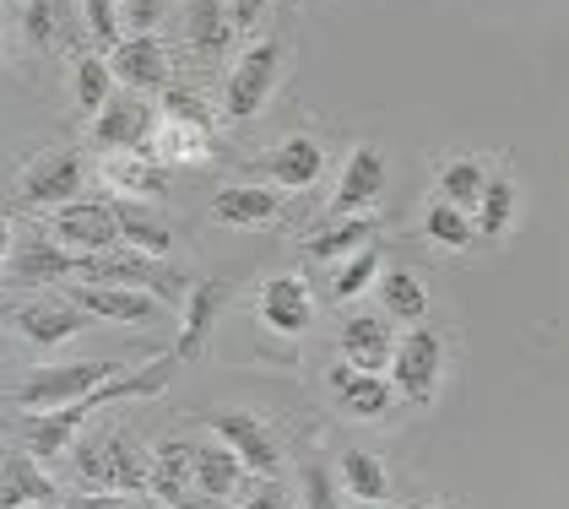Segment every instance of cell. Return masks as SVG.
Listing matches in <instances>:
<instances>
[{
    "instance_id": "6da1fadb",
    "label": "cell",
    "mask_w": 569,
    "mask_h": 509,
    "mask_svg": "<svg viewBox=\"0 0 569 509\" xmlns=\"http://www.w3.org/2000/svg\"><path fill=\"white\" fill-rule=\"evenodd\" d=\"M174 363H179V358H152L147 369H136V375H114V380H103L98 390H88L82 401H71V407L33 412V418H28V428H22V439H28V456H39V461L66 456V450L77 445L82 423H88L98 407H109V401H131V396H158L163 385L174 380Z\"/></svg>"
},
{
    "instance_id": "7a4b0ae2",
    "label": "cell",
    "mask_w": 569,
    "mask_h": 509,
    "mask_svg": "<svg viewBox=\"0 0 569 509\" xmlns=\"http://www.w3.org/2000/svg\"><path fill=\"white\" fill-rule=\"evenodd\" d=\"M71 282H98V288H136V293H152L158 303L163 298H179L196 288L184 271H174L163 255H141L131 244L120 250H103V255H77V277Z\"/></svg>"
},
{
    "instance_id": "3957f363",
    "label": "cell",
    "mask_w": 569,
    "mask_h": 509,
    "mask_svg": "<svg viewBox=\"0 0 569 509\" xmlns=\"http://www.w3.org/2000/svg\"><path fill=\"white\" fill-rule=\"evenodd\" d=\"M71 477L82 493H147V456L120 428H103L71 445Z\"/></svg>"
},
{
    "instance_id": "277c9868",
    "label": "cell",
    "mask_w": 569,
    "mask_h": 509,
    "mask_svg": "<svg viewBox=\"0 0 569 509\" xmlns=\"http://www.w3.org/2000/svg\"><path fill=\"white\" fill-rule=\"evenodd\" d=\"M277 71H282V43L277 39H256L250 49H239V60L228 66V82H222V114L228 120H256L271 92H277Z\"/></svg>"
},
{
    "instance_id": "5b68a950",
    "label": "cell",
    "mask_w": 569,
    "mask_h": 509,
    "mask_svg": "<svg viewBox=\"0 0 569 509\" xmlns=\"http://www.w3.org/2000/svg\"><path fill=\"white\" fill-rule=\"evenodd\" d=\"M120 369L114 363H44V369H33L28 380L11 390V407L17 412H54V407H71V401H82L88 390H98L103 380H114Z\"/></svg>"
},
{
    "instance_id": "8992f818",
    "label": "cell",
    "mask_w": 569,
    "mask_h": 509,
    "mask_svg": "<svg viewBox=\"0 0 569 509\" xmlns=\"http://www.w3.org/2000/svg\"><path fill=\"white\" fill-rule=\"evenodd\" d=\"M49 239L66 244L71 255H103L120 250V222H114V201H66L49 212Z\"/></svg>"
},
{
    "instance_id": "52a82bcc",
    "label": "cell",
    "mask_w": 569,
    "mask_h": 509,
    "mask_svg": "<svg viewBox=\"0 0 569 509\" xmlns=\"http://www.w3.org/2000/svg\"><path fill=\"white\" fill-rule=\"evenodd\" d=\"M439 375H445V337L429 326H407L391 352V385L407 401H429Z\"/></svg>"
},
{
    "instance_id": "ba28073f",
    "label": "cell",
    "mask_w": 569,
    "mask_h": 509,
    "mask_svg": "<svg viewBox=\"0 0 569 509\" xmlns=\"http://www.w3.org/2000/svg\"><path fill=\"white\" fill-rule=\"evenodd\" d=\"M71 277H77V255L54 244L49 233H22L11 244V260H6L11 288H66Z\"/></svg>"
},
{
    "instance_id": "9c48e42d",
    "label": "cell",
    "mask_w": 569,
    "mask_h": 509,
    "mask_svg": "<svg viewBox=\"0 0 569 509\" xmlns=\"http://www.w3.org/2000/svg\"><path fill=\"white\" fill-rule=\"evenodd\" d=\"M163 126V114L131 92V98H109V109L98 114V126H92V147L109 158V152H141V147H152V136Z\"/></svg>"
},
{
    "instance_id": "30bf717a",
    "label": "cell",
    "mask_w": 569,
    "mask_h": 509,
    "mask_svg": "<svg viewBox=\"0 0 569 509\" xmlns=\"http://www.w3.org/2000/svg\"><path fill=\"white\" fill-rule=\"evenodd\" d=\"M82 184H88V169H82L77 152H44V158H33L28 173H22V201L54 212V207H66V201H82Z\"/></svg>"
},
{
    "instance_id": "8fae6325",
    "label": "cell",
    "mask_w": 569,
    "mask_h": 509,
    "mask_svg": "<svg viewBox=\"0 0 569 509\" xmlns=\"http://www.w3.org/2000/svg\"><path fill=\"white\" fill-rule=\"evenodd\" d=\"M109 71H114V82L126 87V92H163L169 87V49L163 39H152V33H126V39L109 49Z\"/></svg>"
},
{
    "instance_id": "7c38bea8",
    "label": "cell",
    "mask_w": 569,
    "mask_h": 509,
    "mask_svg": "<svg viewBox=\"0 0 569 509\" xmlns=\"http://www.w3.org/2000/svg\"><path fill=\"white\" fill-rule=\"evenodd\" d=\"M196 488V456H190V445L169 433V439H158L152 450H147V493H152V505L163 509H184V493Z\"/></svg>"
},
{
    "instance_id": "4fadbf2b",
    "label": "cell",
    "mask_w": 569,
    "mask_h": 509,
    "mask_svg": "<svg viewBox=\"0 0 569 509\" xmlns=\"http://www.w3.org/2000/svg\"><path fill=\"white\" fill-rule=\"evenodd\" d=\"M391 352H396V320L386 309H358L342 320V363L352 369H391Z\"/></svg>"
},
{
    "instance_id": "5bb4252c",
    "label": "cell",
    "mask_w": 569,
    "mask_h": 509,
    "mask_svg": "<svg viewBox=\"0 0 569 509\" xmlns=\"http://www.w3.org/2000/svg\"><path fill=\"white\" fill-rule=\"evenodd\" d=\"M60 293L71 298L77 309H88L92 320H114V326H147V320H158V298L152 293H136V288H98V282H71V288H60Z\"/></svg>"
},
{
    "instance_id": "9a60e30c",
    "label": "cell",
    "mask_w": 569,
    "mask_h": 509,
    "mask_svg": "<svg viewBox=\"0 0 569 509\" xmlns=\"http://www.w3.org/2000/svg\"><path fill=\"white\" fill-rule=\"evenodd\" d=\"M17 331L33 341V347H60V341H71L77 331H88V309H77L66 293H54V298H33V303H22L17 315Z\"/></svg>"
},
{
    "instance_id": "2e32d148",
    "label": "cell",
    "mask_w": 569,
    "mask_h": 509,
    "mask_svg": "<svg viewBox=\"0 0 569 509\" xmlns=\"http://www.w3.org/2000/svg\"><path fill=\"white\" fill-rule=\"evenodd\" d=\"M386 190V158L375 147H358L342 163V179L331 190V217H363Z\"/></svg>"
},
{
    "instance_id": "e0dca14e",
    "label": "cell",
    "mask_w": 569,
    "mask_h": 509,
    "mask_svg": "<svg viewBox=\"0 0 569 509\" xmlns=\"http://www.w3.org/2000/svg\"><path fill=\"white\" fill-rule=\"evenodd\" d=\"M212 433L244 461L250 477H277V471H282V456H277L271 433L261 428V418H250V412H218V418H212Z\"/></svg>"
},
{
    "instance_id": "ac0fdd59",
    "label": "cell",
    "mask_w": 569,
    "mask_h": 509,
    "mask_svg": "<svg viewBox=\"0 0 569 509\" xmlns=\"http://www.w3.org/2000/svg\"><path fill=\"white\" fill-rule=\"evenodd\" d=\"M103 179L109 190H120V201H158L169 190V163L141 147V152H109L103 158Z\"/></svg>"
},
{
    "instance_id": "d6986e66",
    "label": "cell",
    "mask_w": 569,
    "mask_h": 509,
    "mask_svg": "<svg viewBox=\"0 0 569 509\" xmlns=\"http://www.w3.org/2000/svg\"><path fill=\"white\" fill-rule=\"evenodd\" d=\"M261 320L277 337H305L315 326V298H309L305 277H271L261 288Z\"/></svg>"
},
{
    "instance_id": "ffe728a7",
    "label": "cell",
    "mask_w": 569,
    "mask_h": 509,
    "mask_svg": "<svg viewBox=\"0 0 569 509\" xmlns=\"http://www.w3.org/2000/svg\"><path fill=\"white\" fill-rule=\"evenodd\" d=\"M54 477L39 456H6L0 461V509H54Z\"/></svg>"
},
{
    "instance_id": "44dd1931",
    "label": "cell",
    "mask_w": 569,
    "mask_h": 509,
    "mask_svg": "<svg viewBox=\"0 0 569 509\" xmlns=\"http://www.w3.org/2000/svg\"><path fill=\"white\" fill-rule=\"evenodd\" d=\"M212 217L222 228H266L282 217V190L277 184H228L212 196Z\"/></svg>"
},
{
    "instance_id": "7402d4cb",
    "label": "cell",
    "mask_w": 569,
    "mask_h": 509,
    "mask_svg": "<svg viewBox=\"0 0 569 509\" xmlns=\"http://www.w3.org/2000/svg\"><path fill=\"white\" fill-rule=\"evenodd\" d=\"M331 390H337V401L348 407L352 418H386L396 401V385L386 375H375V369H352V363H337L331 375Z\"/></svg>"
},
{
    "instance_id": "603a6c76",
    "label": "cell",
    "mask_w": 569,
    "mask_h": 509,
    "mask_svg": "<svg viewBox=\"0 0 569 509\" xmlns=\"http://www.w3.org/2000/svg\"><path fill=\"white\" fill-rule=\"evenodd\" d=\"M320 169H326V152H320L315 136H288L266 152V173H271L277 190H309L320 179Z\"/></svg>"
},
{
    "instance_id": "cb8c5ba5",
    "label": "cell",
    "mask_w": 569,
    "mask_h": 509,
    "mask_svg": "<svg viewBox=\"0 0 569 509\" xmlns=\"http://www.w3.org/2000/svg\"><path fill=\"white\" fill-rule=\"evenodd\" d=\"M184 39L201 60H222L233 33V17H228V0H184Z\"/></svg>"
},
{
    "instance_id": "d4e9b609",
    "label": "cell",
    "mask_w": 569,
    "mask_h": 509,
    "mask_svg": "<svg viewBox=\"0 0 569 509\" xmlns=\"http://www.w3.org/2000/svg\"><path fill=\"white\" fill-rule=\"evenodd\" d=\"M222 298L228 288L222 282H196L190 293H184V320H179V341H174V358H201V347H207V331H212V320H218Z\"/></svg>"
},
{
    "instance_id": "484cf974",
    "label": "cell",
    "mask_w": 569,
    "mask_h": 509,
    "mask_svg": "<svg viewBox=\"0 0 569 509\" xmlns=\"http://www.w3.org/2000/svg\"><path fill=\"white\" fill-rule=\"evenodd\" d=\"M190 456H196V488H201L207 499H233V493H239V482H244V461L222 445L218 433H212V439H201V445H190Z\"/></svg>"
},
{
    "instance_id": "4316f807",
    "label": "cell",
    "mask_w": 569,
    "mask_h": 509,
    "mask_svg": "<svg viewBox=\"0 0 569 509\" xmlns=\"http://www.w3.org/2000/svg\"><path fill=\"white\" fill-rule=\"evenodd\" d=\"M380 309L401 320V326H423V315H429V288H423V277L418 271H407V266H391V271H380Z\"/></svg>"
},
{
    "instance_id": "83f0119b",
    "label": "cell",
    "mask_w": 569,
    "mask_h": 509,
    "mask_svg": "<svg viewBox=\"0 0 569 509\" xmlns=\"http://www.w3.org/2000/svg\"><path fill=\"white\" fill-rule=\"evenodd\" d=\"M114 222H120V244H131L141 255H169L174 250V233L169 222L147 212V201H114Z\"/></svg>"
},
{
    "instance_id": "f1b7e54d",
    "label": "cell",
    "mask_w": 569,
    "mask_h": 509,
    "mask_svg": "<svg viewBox=\"0 0 569 509\" xmlns=\"http://www.w3.org/2000/svg\"><path fill=\"white\" fill-rule=\"evenodd\" d=\"M337 477H342V488L352 493V505H386V499H391V471H386L380 456H369V450H348Z\"/></svg>"
},
{
    "instance_id": "f546056e",
    "label": "cell",
    "mask_w": 569,
    "mask_h": 509,
    "mask_svg": "<svg viewBox=\"0 0 569 509\" xmlns=\"http://www.w3.org/2000/svg\"><path fill=\"white\" fill-rule=\"evenodd\" d=\"M369 233H375V217H337V222H326V228H315L309 233V260H348L369 244Z\"/></svg>"
},
{
    "instance_id": "4dcf8cb0",
    "label": "cell",
    "mask_w": 569,
    "mask_h": 509,
    "mask_svg": "<svg viewBox=\"0 0 569 509\" xmlns=\"http://www.w3.org/2000/svg\"><path fill=\"white\" fill-rule=\"evenodd\" d=\"M152 152H158L169 169H196V163H207V158H212V130L163 120L158 136H152Z\"/></svg>"
},
{
    "instance_id": "1f68e13d",
    "label": "cell",
    "mask_w": 569,
    "mask_h": 509,
    "mask_svg": "<svg viewBox=\"0 0 569 509\" xmlns=\"http://www.w3.org/2000/svg\"><path fill=\"white\" fill-rule=\"evenodd\" d=\"M488 179H493L488 163H478V158H450V163L439 169V201H450V207H461V212H478Z\"/></svg>"
},
{
    "instance_id": "d6a6232c",
    "label": "cell",
    "mask_w": 569,
    "mask_h": 509,
    "mask_svg": "<svg viewBox=\"0 0 569 509\" xmlns=\"http://www.w3.org/2000/svg\"><path fill=\"white\" fill-rule=\"evenodd\" d=\"M114 71H109V54H82L77 60V109L98 120L103 109H109V98H114Z\"/></svg>"
},
{
    "instance_id": "836d02e7",
    "label": "cell",
    "mask_w": 569,
    "mask_h": 509,
    "mask_svg": "<svg viewBox=\"0 0 569 509\" xmlns=\"http://www.w3.org/2000/svg\"><path fill=\"white\" fill-rule=\"evenodd\" d=\"M423 239H429V244H445V250H467V244L478 239V222H472V212H461V207H450V201H435V207L423 212Z\"/></svg>"
},
{
    "instance_id": "e575fe53",
    "label": "cell",
    "mask_w": 569,
    "mask_h": 509,
    "mask_svg": "<svg viewBox=\"0 0 569 509\" xmlns=\"http://www.w3.org/2000/svg\"><path fill=\"white\" fill-rule=\"evenodd\" d=\"M510 217H516V184H510L505 173H493V179H488V190H482L478 212H472L478 239H499V233L510 228Z\"/></svg>"
},
{
    "instance_id": "d590c367",
    "label": "cell",
    "mask_w": 569,
    "mask_h": 509,
    "mask_svg": "<svg viewBox=\"0 0 569 509\" xmlns=\"http://www.w3.org/2000/svg\"><path fill=\"white\" fill-rule=\"evenodd\" d=\"M380 271H386V266H380V250H375V244H363L358 255H348V260L337 266V277H331V293L342 298V303H352V298H363L369 288H375V282H380Z\"/></svg>"
},
{
    "instance_id": "8d00e7d4",
    "label": "cell",
    "mask_w": 569,
    "mask_h": 509,
    "mask_svg": "<svg viewBox=\"0 0 569 509\" xmlns=\"http://www.w3.org/2000/svg\"><path fill=\"white\" fill-rule=\"evenodd\" d=\"M158 114L163 120H174V126H201V130H212V109L201 103V92L196 87H163L158 92Z\"/></svg>"
},
{
    "instance_id": "74e56055",
    "label": "cell",
    "mask_w": 569,
    "mask_h": 509,
    "mask_svg": "<svg viewBox=\"0 0 569 509\" xmlns=\"http://www.w3.org/2000/svg\"><path fill=\"white\" fill-rule=\"evenodd\" d=\"M82 17H88V33L98 39V54H109L114 43L126 39V11H120V0H82Z\"/></svg>"
},
{
    "instance_id": "f35d334b",
    "label": "cell",
    "mask_w": 569,
    "mask_h": 509,
    "mask_svg": "<svg viewBox=\"0 0 569 509\" xmlns=\"http://www.w3.org/2000/svg\"><path fill=\"white\" fill-rule=\"evenodd\" d=\"M22 33L39 43V49L60 43L54 39V33H60V11H54V0H28V6H22Z\"/></svg>"
},
{
    "instance_id": "ab89813d",
    "label": "cell",
    "mask_w": 569,
    "mask_h": 509,
    "mask_svg": "<svg viewBox=\"0 0 569 509\" xmlns=\"http://www.w3.org/2000/svg\"><path fill=\"white\" fill-rule=\"evenodd\" d=\"M66 509H152V493H77Z\"/></svg>"
},
{
    "instance_id": "60d3db41",
    "label": "cell",
    "mask_w": 569,
    "mask_h": 509,
    "mask_svg": "<svg viewBox=\"0 0 569 509\" xmlns=\"http://www.w3.org/2000/svg\"><path fill=\"white\" fill-rule=\"evenodd\" d=\"M305 493H309V509H337V482H331L326 467H309Z\"/></svg>"
},
{
    "instance_id": "b9f144b4",
    "label": "cell",
    "mask_w": 569,
    "mask_h": 509,
    "mask_svg": "<svg viewBox=\"0 0 569 509\" xmlns=\"http://www.w3.org/2000/svg\"><path fill=\"white\" fill-rule=\"evenodd\" d=\"M120 11H126L131 33H152L158 17H163V0H120Z\"/></svg>"
},
{
    "instance_id": "7bdbcfd3",
    "label": "cell",
    "mask_w": 569,
    "mask_h": 509,
    "mask_svg": "<svg viewBox=\"0 0 569 509\" xmlns=\"http://www.w3.org/2000/svg\"><path fill=\"white\" fill-rule=\"evenodd\" d=\"M228 17H233V33H256L266 17V0H228Z\"/></svg>"
},
{
    "instance_id": "ee69618b",
    "label": "cell",
    "mask_w": 569,
    "mask_h": 509,
    "mask_svg": "<svg viewBox=\"0 0 569 509\" xmlns=\"http://www.w3.org/2000/svg\"><path fill=\"white\" fill-rule=\"evenodd\" d=\"M244 509H282V493L271 488V477H261V488L244 499Z\"/></svg>"
},
{
    "instance_id": "f6af8a7d",
    "label": "cell",
    "mask_w": 569,
    "mask_h": 509,
    "mask_svg": "<svg viewBox=\"0 0 569 509\" xmlns=\"http://www.w3.org/2000/svg\"><path fill=\"white\" fill-rule=\"evenodd\" d=\"M6 260H11V222L0 217V282H6Z\"/></svg>"
},
{
    "instance_id": "bcb514c9",
    "label": "cell",
    "mask_w": 569,
    "mask_h": 509,
    "mask_svg": "<svg viewBox=\"0 0 569 509\" xmlns=\"http://www.w3.org/2000/svg\"><path fill=\"white\" fill-rule=\"evenodd\" d=\"M352 509H380V505H352Z\"/></svg>"
},
{
    "instance_id": "7dc6e473",
    "label": "cell",
    "mask_w": 569,
    "mask_h": 509,
    "mask_svg": "<svg viewBox=\"0 0 569 509\" xmlns=\"http://www.w3.org/2000/svg\"><path fill=\"white\" fill-rule=\"evenodd\" d=\"M407 509H435V505H407Z\"/></svg>"
}]
</instances>
